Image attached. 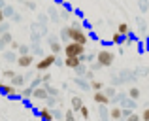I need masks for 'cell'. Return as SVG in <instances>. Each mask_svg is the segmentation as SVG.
Listing matches in <instances>:
<instances>
[{"mask_svg": "<svg viewBox=\"0 0 149 121\" xmlns=\"http://www.w3.org/2000/svg\"><path fill=\"white\" fill-rule=\"evenodd\" d=\"M57 55L55 53H49V55H45V57H42L40 61L36 62V70L38 72H45V70H49L53 64H57Z\"/></svg>", "mask_w": 149, "mask_h": 121, "instance_id": "4", "label": "cell"}, {"mask_svg": "<svg viewBox=\"0 0 149 121\" xmlns=\"http://www.w3.org/2000/svg\"><path fill=\"white\" fill-rule=\"evenodd\" d=\"M17 62L19 66H21V68H29V66H32V62H34V55H17Z\"/></svg>", "mask_w": 149, "mask_h": 121, "instance_id": "8", "label": "cell"}, {"mask_svg": "<svg viewBox=\"0 0 149 121\" xmlns=\"http://www.w3.org/2000/svg\"><path fill=\"white\" fill-rule=\"evenodd\" d=\"M47 97H49V93H47V89H45L44 85H38V87H34L32 99H36V100H47Z\"/></svg>", "mask_w": 149, "mask_h": 121, "instance_id": "7", "label": "cell"}, {"mask_svg": "<svg viewBox=\"0 0 149 121\" xmlns=\"http://www.w3.org/2000/svg\"><path fill=\"white\" fill-rule=\"evenodd\" d=\"M85 78H87V80H95V72H93V70L85 72Z\"/></svg>", "mask_w": 149, "mask_h": 121, "instance_id": "35", "label": "cell"}, {"mask_svg": "<svg viewBox=\"0 0 149 121\" xmlns=\"http://www.w3.org/2000/svg\"><path fill=\"white\" fill-rule=\"evenodd\" d=\"M147 8H149V4H147V0H140V10H142V11H146V10H147Z\"/></svg>", "mask_w": 149, "mask_h": 121, "instance_id": "32", "label": "cell"}, {"mask_svg": "<svg viewBox=\"0 0 149 121\" xmlns=\"http://www.w3.org/2000/svg\"><path fill=\"white\" fill-rule=\"evenodd\" d=\"M53 118H55V119L58 121V119H61V118H64V115L61 114V110H57V108H53Z\"/></svg>", "mask_w": 149, "mask_h": 121, "instance_id": "30", "label": "cell"}, {"mask_svg": "<svg viewBox=\"0 0 149 121\" xmlns=\"http://www.w3.org/2000/svg\"><path fill=\"white\" fill-rule=\"evenodd\" d=\"M40 78H42V85H45V83H49L51 74H44V76H40Z\"/></svg>", "mask_w": 149, "mask_h": 121, "instance_id": "31", "label": "cell"}, {"mask_svg": "<svg viewBox=\"0 0 149 121\" xmlns=\"http://www.w3.org/2000/svg\"><path fill=\"white\" fill-rule=\"evenodd\" d=\"M64 121H76V114H74V110H66L64 112Z\"/></svg>", "mask_w": 149, "mask_h": 121, "instance_id": "19", "label": "cell"}, {"mask_svg": "<svg viewBox=\"0 0 149 121\" xmlns=\"http://www.w3.org/2000/svg\"><path fill=\"white\" fill-rule=\"evenodd\" d=\"M104 93H106V97H109V99H113V97H115V89H113V87H106L104 89Z\"/></svg>", "mask_w": 149, "mask_h": 121, "instance_id": "24", "label": "cell"}, {"mask_svg": "<svg viewBox=\"0 0 149 121\" xmlns=\"http://www.w3.org/2000/svg\"><path fill=\"white\" fill-rule=\"evenodd\" d=\"M142 121H149V108H146L142 114Z\"/></svg>", "mask_w": 149, "mask_h": 121, "instance_id": "33", "label": "cell"}, {"mask_svg": "<svg viewBox=\"0 0 149 121\" xmlns=\"http://www.w3.org/2000/svg\"><path fill=\"white\" fill-rule=\"evenodd\" d=\"M64 57H83L85 55V45L77 44V42H68V44L62 48Z\"/></svg>", "mask_w": 149, "mask_h": 121, "instance_id": "2", "label": "cell"}, {"mask_svg": "<svg viewBox=\"0 0 149 121\" xmlns=\"http://www.w3.org/2000/svg\"><path fill=\"white\" fill-rule=\"evenodd\" d=\"M81 64H83V57H64V66L66 68L77 70Z\"/></svg>", "mask_w": 149, "mask_h": 121, "instance_id": "5", "label": "cell"}, {"mask_svg": "<svg viewBox=\"0 0 149 121\" xmlns=\"http://www.w3.org/2000/svg\"><path fill=\"white\" fill-rule=\"evenodd\" d=\"M19 45H21V44H19V42H15V40H11V42H10L11 51H17V49H19Z\"/></svg>", "mask_w": 149, "mask_h": 121, "instance_id": "29", "label": "cell"}, {"mask_svg": "<svg viewBox=\"0 0 149 121\" xmlns=\"http://www.w3.org/2000/svg\"><path fill=\"white\" fill-rule=\"evenodd\" d=\"M125 121H142V118H140L138 114H130V115H128V118L125 119Z\"/></svg>", "mask_w": 149, "mask_h": 121, "instance_id": "28", "label": "cell"}, {"mask_svg": "<svg viewBox=\"0 0 149 121\" xmlns=\"http://www.w3.org/2000/svg\"><path fill=\"white\" fill-rule=\"evenodd\" d=\"M0 87H2V81H0Z\"/></svg>", "mask_w": 149, "mask_h": 121, "instance_id": "40", "label": "cell"}, {"mask_svg": "<svg viewBox=\"0 0 149 121\" xmlns=\"http://www.w3.org/2000/svg\"><path fill=\"white\" fill-rule=\"evenodd\" d=\"M2 76L6 78V80H11V78L15 76V72H13V70H2Z\"/></svg>", "mask_w": 149, "mask_h": 121, "instance_id": "26", "label": "cell"}, {"mask_svg": "<svg viewBox=\"0 0 149 121\" xmlns=\"http://www.w3.org/2000/svg\"><path fill=\"white\" fill-rule=\"evenodd\" d=\"M113 61H115V55L109 49H100L96 51V62L100 64V68H106V66H111Z\"/></svg>", "mask_w": 149, "mask_h": 121, "instance_id": "3", "label": "cell"}, {"mask_svg": "<svg viewBox=\"0 0 149 121\" xmlns=\"http://www.w3.org/2000/svg\"><path fill=\"white\" fill-rule=\"evenodd\" d=\"M91 89H93V91H100V89H102V81L91 80Z\"/></svg>", "mask_w": 149, "mask_h": 121, "instance_id": "21", "label": "cell"}, {"mask_svg": "<svg viewBox=\"0 0 149 121\" xmlns=\"http://www.w3.org/2000/svg\"><path fill=\"white\" fill-rule=\"evenodd\" d=\"M109 118L113 121L123 119V108H111V110H109Z\"/></svg>", "mask_w": 149, "mask_h": 121, "instance_id": "12", "label": "cell"}, {"mask_svg": "<svg viewBox=\"0 0 149 121\" xmlns=\"http://www.w3.org/2000/svg\"><path fill=\"white\" fill-rule=\"evenodd\" d=\"M117 32L123 34V36H128V34H130V27H128L127 23H119V25H117Z\"/></svg>", "mask_w": 149, "mask_h": 121, "instance_id": "16", "label": "cell"}, {"mask_svg": "<svg viewBox=\"0 0 149 121\" xmlns=\"http://www.w3.org/2000/svg\"><path fill=\"white\" fill-rule=\"evenodd\" d=\"M38 115H40L42 121H55V118H53V110H51L49 106H42L40 110H38Z\"/></svg>", "mask_w": 149, "mask_h": 121, "instance_id": "10", "label": "cell"}, {"mask_svg": "<svg viewBox=\"0 0 149 121\" xmlns=\"http://www.w3.org/2000/svg\"><path fill=\"white\" fill-rule=\"evenodd\" d=\"M0 8H4V0H0Z\"/></svg>", "mask_w": 149, "mask_h": 121, "instance_id": "39", "label": "cell"}, {"mask_svg": "<svg viewBox=\"0 0 149 121\" xmlns=\"http://www.w3.org/2000/svg\"><path fill=\"white\" fill-rule=\"evenodd\" d=\"M0 93H2L4 97H19V91H17V87L15 85H11V83H2V87H0Z\"/></svg>", "mask_w": 149, "mask_h": 121, "instance_id": "6", "label": "cell"}, {"mask_svg": "<svg viewBox=\"0 0 149 121\" xmlns=\"http://www.w3.org/2000/svg\"><path fill=\"white\" fill-rule=\"evenodd\" d=\"M32 91H34V87H23L21 91H19V97L29 100V99H32Z\"/></svg>", "mask_w": 149, "mask_h": 121, "instance_id": "13", "label": "cell"}, {"mask_svg": "<svg viewBox=\"0 0 149 121\" xmlns=\"http://www.w3.org/2000/svg\"><path fill=\"white\" fill-rule=\"evenodd\" d=\"M81 106H83V100H81V97H72V110H74V112H79Z\"/></svg>", "mask_w": 149, "mask_h": 121, "instance_id": "15", "label": "cell"}, {"mask_svg": "<svg viewBox=\"0 0 149 121\" xmlns=\"http://www.w3.org/2000/svg\"><path fill=\"white\" fill-rule=\"evenodd\" d=\"M138 97H140V89L138 87H130V89H128V99L136 100Z\"/></svg>", "mask_w": 149, "mask_h": 121, "instance_id": "18", "label": "cell"}, {"mask_svg": "<svg viewBox=\"0 0 149 121\" xmlns=\"http://www.w3.org/2000/svg\"><path fill=\"white\" fill-rule=\"evenodd\" d=\"M66 30H68V40L70 42H77L81 45H87L89 36L81 30V27H66Z\"/></svg>", "mask_w": 149, "mask_h": 121, "instance_id": "1", "label": "cell"}, {"mask_svg": "<svg viewBox=\"0 0 149 121\" xmlns=\"http://www.w3.org/2000/svg\"><path fill=\"white\" fill-rule=\"evenodd\" d=\"M45 102H47L49 108H55V104H57V97H47V100H45Z\"/></svg>", "mask_w": 149, "mask_h": 121, "instance_id": "27", "label": "cell"}, {"mask_svg": "<svg viewBox=\"0 0 149 121\" xmlns=\"http://www.w3.org/2000/svg\"><path fill=\"white\" fill-rule=\"evenodd\" d=\"M4 19H6V13H4V8H0V23H4Z\"/></svg>", "mask_w": 149, "mask_h": 121, "instance_id": "38", "label": "cell"}, {"mask_svg": "<svg viewBox=\"0 0 149 121\" xmlns=\"http://www.w3.org/2000/svg\"><path fill=\"white\" fill-rule=\"evenodd\" d=\"M10 83L15 85V87H23V85H25V76H21V74H15V76L10 80Z\"/></svg>", "mask_w": 149, "mask_h": 121, "instance_id": "11", "label": "cell"}, {"mask_svg": "<svg viewBox=\"0 0 149 121\" xmlns=\"http://www.w3.org/2000/svg\"><path fill=\"white\" fill-rule=\"evenodd\" d=\"M4 13H6V17H10V15L13 13V10H11V8H6V6H4Z\"/></svg>", "mask_w": 149, "mask_h": 121, "instance_id": "37", "label": "cell"}, {"mask_svg": "<svg viewBox=\"0 0 149 121\" xmlns=\"http://www.w3.org/2000/svg\"><path fill=\"white\" fill-rule=\"evenodd\" d=\"M130 114H132V110H130V108H123V118H125V119H127Z\"/></svg>", "mask_w": 149, "mask_h": 121, "instance_id": "34", "label": "cell"}, {"mask_svg": "<svg viewBox=\"0 0 149 121\" xmlns=\"http://www.w3.org/2000/svg\"><path fill=\"white\" fill-rule=\"evenodd\" d=\"M44 87H45V89H47V93H49V97H58V91H57V89H55V87H51V85H49V83H45V85H44Z\"/></svg>", "mask_w": 149, "mask_h": 121, "instance_id": "23", "label": "cell"}, {"mask_svg": "<svg viewBox=\"0 0 149 121\" xmlns=\"http://www.w3.org/2000/svg\"><path fill=\"white\" fill-rule=\"evenodd\" d=\"M111 42H113V44H117V45H121V44H125V42H127V36H123V34H119L115 30V32H113V36H111Z\"/></svg>", "mask_w": 149, "mask_h": 121, "instance_id": "14", "label": "cell"}, {"mask_svg": "<svg viewBox=\"0 0 149 121\" xmlns=\"http://www.w3.org/2000/svg\"><path fill=\"white\" fill-rule=\"evenodd\" d=\"M79 114H81V118H83V119H89V108L85 106V104H83V106H81Z\"/></svg>", "mask_w": 149, "mask_h": 121, "instance_id": "25", "label": "cell"}, {"mask_svg": "<svg viewBox=\"0 0 149 121\" xmlns=\"http://www.w3.org/2000/svg\"><path fill=\"white\" fill-rule=\"evenodd\" d=\"M62 48H64V45H61L58 42H51V53H55V55H58V53L62 51Z\"/></svg>", "mask_w": 149, "mask_h": 121, "instance_id": "17", "label": "cell"}, {"mask_svg": "<svg viewBox=\"0 0 149 121\" xmlns=\"http://www.w3.org/2000/svg\"><path fill=\"white\" fill-rule=\"evenodd\" d=\"M61 38H62V40H68V30H66V29H62V32H61ZM70 42V40H68Z\"/></svg>", "mask_w": 149, "mask_h": 121, "instance_id": "36", "label": "cell"}, {"mask_svg": "<svg viewBox=\"0 0 149 121\" xmlns=\"http://www.w3.org/2000/svg\"><path fill=\"white\" fill-rule=\"evenodd\" d=\"M4 59H6L8 62H15V61H17V57H15V53L6 51V53H4Z\"/></svg>", "mask_w": 149, "mask_h": 121, "instance_id": "20", "label": "cell"}, {"mask_svg": "<svg viewBox=\"0 0 149 121\" xmlns=\"http://www.w3.org/2000/svg\"><path fill=\"white\" fill-rule=\"evenodd\" d=\"M93 99H95V102H96V104H100V106H108V104L111 102V99H109V97H106V93H104V91H95Z\"/></svg>", "mask_w": 149, "mask_h": 121, "instance_id": "9", "label": "cell"}, {"mask_svg": "<svg viewBox=\"0 0 149 121\" xmlns=\"http://www.w3.org/2000/svg\"><path fill=\"white\" fill-rule=\"evenodd\" d=\"M17 51H19V55H29V53H30V48H29V45H25V44H21Z\"/></svg>", "mask_w": 149, "mask_h": 121, "instance_id": "22", "label": "cell"}]
</instances>
